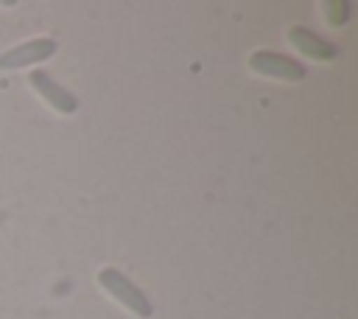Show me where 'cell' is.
Masks as SVG:
<instances>
[{"instance_id": "6da1fadb", "label": "cell", "mask_w": 358, "mask_h": 319, "mask_svg": "<svg viewBox=\"0 0 358 319\" xmlns=\"http://www.w3.org/2000/svg\"><path fill=\"white\" fill-rule=\"evenodd\" d=\"M98 283H101V288L112 297V299H117L126 311H131L134 316H140V319H148L151 313H154V305H151V299L143 294V288H137L123 271H117V269H112V266H106V269H101L98 271Z\"/></svg>"}, {"instance_id": "7a4b0ae2", "label": "cell", "mask_w": 358, "mask_h": 319, "mask_svg": "<svg viewBox=\"0 0 358 319\" xmlns=\"http://www.w3.org/2000/svg\"><path fill=\"white\" fill-rule=\"evenodd\" d=\"M249 67L260 76H268V78H282V81H302L305 78V67L296 59L277 53V50H255L249 56Z\"/></svg>"}, {"instance_id": "3957f363", "label": "cell", "mask_w": 358, "mask_h": 319, "mask_svg": "<svg viewBox=\"0 0 358 319\" xmlns=\"http://www.w3.org/2000/svg\"><path fill=\"white\" fill-rule=\"evenodd\" d=\"M53 53H56V42L50 36H36V39H28V42L0 53V70H20V67H28V64L45 62Z\"/></svg>"}, {"instance_id": "277c9868", "label": "cell", "mask_w": 358, "mask_h": 319, "mask_svg": "<svg viewBox=\"0 0 358 319\" xmlns=\"http://www.w3.org/2000/svg\"><path fill=\"white\" fill-rule=\"evenodd\" d=\"M28 81H31V87L45 98V104H50L56 112H62V115H73V112L78 109V98H76L67 87H62L59 81H53L45 70H31Z\"/></svg>"}, {"instance_id": "5b68a950", "label": "cell", "mask_w": 358, "mask_h": 319, "mask_svg": "<svg viewBox=\"0 0 358 319\" xmlns=\"http://www.w3.org/2000/svg\"><path fill=\"white\" fill-rule=\"evenodd\" d=\"M288 39H291V45H294L299 53H305V56H310V59L330 62V59L338 56V48H336L333 42L316 36V34H313L310 28H305V25H291V28H288Z\"/></svg>"}, {"instance_id": "8992f818", "label": "cell", "mask_w": 358, "mask_h": 319, "mask_svg": "<svg viewBox=\"0 0 358 319\" xmlns=\"http://www.w3.org/2000/svg\"><path fill=\"white\" fill-rule=\"evenodd\" d=\"M322 8L327 11V22H330L333 28H341V25L350 20V3H347V0H327Z\"/></svg>"}]
</instances>
